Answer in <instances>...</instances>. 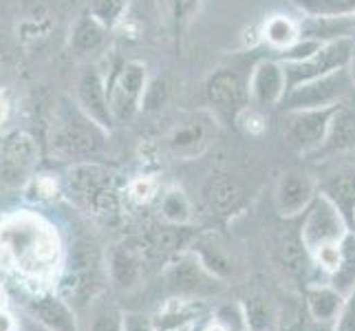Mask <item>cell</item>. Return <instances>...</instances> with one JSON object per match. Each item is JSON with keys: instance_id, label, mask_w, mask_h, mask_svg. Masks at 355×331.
<instances>
[{"instance_id": "1", "label": "cell", "mask_w": 355, "mask_h": 331, "mask_svg": "<svg viewBox=\"0 0 355 331\" xmlns=\"http://www.w3.org/2000/svg\"><path fill=\"white\" fill-rule=\"evenodd\" d=\"M108 130L91 119L71 97H60L53 108L46 139L58 159H91L106 146Z\"/></svg>"}, {"instance_id": "2", "label": "cell", "mask_w": 355, "mask_h": 331, "mask_svg": "<svg viewBox=\"0 0 355 331\" xmlns=\"http://www.w3.org/2000/svg\"><path fill=\"white\" fill-rule=\"evenodd\" d=\"M164 280L175 298L203 300L223 289V278L212 274L192 250L173 256L164 267Z\"/></svg>"}, {"instance_id": "3", "label": "cell", "mask_w": 355, "mask_h": 331, "mask_svg": "<svg viewBox=\"0 0 355 331\" xmlns=\"http://www.w3.org/2000/svg\"><path fill=\"white\" fill-rule=\"evenodd\" d=\"M353 56H355V38L353 35L322 42V46L318 49V51H313L309 58L298 60V62H285L283 65L285 78H287V91L296 89L298 84L324 78V76H329V73H336L340 69L351 67Z\"/></svg>"}, {"instance_id": "4", "label": "cell", "mask_w": 355, "mask_h": 331, "mask_svg": "<svg viewBox=\"0 0 355 331\" xmlns=\"http://www.w3.org/2000/svg\"><path fill=\"white\" fill-rule=\"evenodd\" d=\"M355 89L351 69H340L324 78L298 84L283 97L285 110H307V108H329L347 100L349 91Z\"/></svg>"}, {"instance_id": "5", "label": "cell", "mask_w": 355, "mask_h": 331, "mask_svg": "<svg viewBox=\"0 0 355 331\" xmlns=\"http://www.w3.org/2000/svg\"><path fill=\"white\" fill-rule=\"evenodd\" d=\"M146 89H148V69L144 62L128 60L115 71V76L108 80V100L115 121H128L139 113Z\"/></svg>"}, {"instance_id": "6", "label": "cell", "mask_w": 355, "mask_h": 331, "mask_svg": "<svg viewBox=\"0 0 355 331\" xmlns=\"http://www.w3.org/2000/svg\"><path fill=\"white\" fill-rule=\"evenodd\" d=\"M338 106V104H336ZM336 106L329 108H307V110H285L283 117V142L291 151L311 155L322 146L329 121Z\"/></svg>"}, {"instance_id": "7", "label": "cell", "mask_w": 355, "mask_h": 331, "mask_svg": "<svg viewBox=\"0 0 355 331\" xmlns=\"http://www.w3.org/2000/svg\"><path fill=\"white\" fill-rule=\"evenodd\" d=\"M347 235H349L347 219L342 217V212L322 192H318V197L309 205V210L302 214V223H300V237L304 245H307L309 254L320 250L322 245L340 243Z\"/></svg>"}, {"instance_id": "8", "label": "cell", "mask_w": 355, "mask_h": 331, "mask_svg": "<svg viewBox=\"0 0 355 331\" xmlns=\"http://www.w3.org/2000/svg\"><path fill=\"white\" fill-rule=\"evenodd\" d=\"M205 97L218 117L236 119L250 106V76L245 78L234 67L216 69L205 80Z\"/></svg>"}, {"instance_id": "9", "label": "cell", "mask_w": 355, "mask_h": 331, "mask_svg": "<svg viewBox=\"0 0 355 331\" xmlns=\"http://www.w3.org/2000/svg\"><path fill=\"white\" fill-rule=\"evenodd\" d=\"M155 248L148 239H128L115 245L108 254V274L111 280L121 289H135L146 274L150 259L155 256Z\"/></svg>"}, {"instance_id": "10", "label": "cell", "mask_w": 355, "mask_h": 331, "mask_svg": "<svg viewBox=\"0 0 355 331\" xmlns=\"http://www.w3.org/2000/svg\"><path fill=\"white\" fill-rule=\"evenodd\" d=\"M320 192V183L313 175L300 168H289L276 181L274 205L276 212L285 219L300 217L309 210V205Z\"/></svg>"}, {"instance_id": "11", "label": "cell", "mask_w": 355, "mask_h": 331, "mask_svg": "<svg viewBox=\"0 0 355 331\" xmlns=\"http://www.w3.org/2000/svg\"><path fill=\"white\" fill-rule=\"evenodd\" d=\"M76 102L102 128H113L115 115L111 108V100H108V82L104 80L100 67L91 65L80 73L76 84Z\"/></svg>"}, {"instance_id": "12", "label": "cell", "mask_w": 355, "mask_h": 331, "mask_svg": "<svg viewBox=\"0 0 355 331\" xmlns=\"http://www.w3.org/2000/svg\"><path fill=\"white\" fill-rule=\"evenodd\" d=\"M287 93L285 69L274 60H263L250 73V102L259 108L283 102Z\"/></svg>"}, {"instance_id": "13", "label": "cell", "mask_w": 355, "mask_h": 331, "mask_svg": "<svg viewBox=\"0 0 355 331\" xmlns=\"http://www.w3.org/2000/svg\"><path fill=\"white\" fill-rule=\"evenodd\" d=\"M38 144L27 133H11L3 144V175L11 181H18L29 173L38 159Z\"/></svg>"}, {"instance_id": "14", "label": "cell", "mask_w": 355, "mask_h": 331, "mask_svg": "<svg viewBox=\"0 0 355 331\" xmlns=\"http://www.w3.org/2000/svg\"><path fill=\"white\" fill-rule=\"evenodd\" d=\"M214 121L207 117H192L183 124L175 126L168 135V148L177 157H194L201 155L207 144H210V133H212Z\"/></svg>"}, {"instance_id": "15", "label": "cell", "mask_w": 355, "mask_h": 331, "mask_svg": "<svg viewBox=\"0 0 355 331\" xmlns=\"http://www.w3.org/2000/svg\"><path fill=\"white\" fill-rule=\"evenodd\" d=\"M355 148V104L340 102L329 121V130L318 153L322 155H340Z\"/></svg>"}, {"instance_id": "16", "label": "cell", "mask_w": 355, "mask_h": 331, "mask_svg": "<svg viewBox=\"0 0 355 331\" xmlns=\"http://www.w3.org/2000/svg\"><path fill=\"white\" fill-rule=\"evenodd\" d=\"M111 173L106 168H102L100 164H78L69 170V190L71 194L84 203L91 205L104 190L111 188Z\"/></svg>"}, {"instance_id": "17", "label": "cell", "mask_w": 355, "mask_h": 331, "mask_svg": "<svg viewBox=\"0 0 355 331\" xmlns=\"http://www.w3.org/2000/svg\"><path fill=\"white\" fill-rule=\"evenodd\" d=\"M33 323L49 331H80L76 314L62 296H40L29 305Z\"/></svg>"}, {"instance_id": "18", "label": "cell", "mask_w": 355, "mask_h": 331, "mask_svg": "<svg viewBox=\"0 0 355 331\" xmlns=\"http://www.w3.org/2000/svg\"><path fill=\"white\" fill-rule=\"evenodd\" d=\"M203 197L207 205L216 210L218 214H230L236 210L243 201V188L241 183L227 175V173H216L205 181L203 186Z\"/></svg>"}, {"instance_id": "19", "label": "cell", "mask_w": 355, "mask_h": 331, "mask_svg": "<svg viewBox=\"0 0 355 331\" xmlns=\"http://www.w3.org/2000/svg\"><path fill=\"white\" fill-rule=\"evenodd\" d=\"M320 192L342 212L349 226V221L355 212V166L340 168L338 173L329 175L320 183Z\"/></svg>"}, {"instance_id": "20", "label": "cell", "mask_w": 355, "mask_h": 331, "mask_svg": "<svg viewBox=\"0 0 355 331\" xmlns=\"http://www.w3.org/2000/svg\"><path fill=\"white\" fill-rule=\"evenodd\" d=\"M106 27L95 20L89 11L87 14H82L76 24L71 27V35H69V46L73 53L78 56H91L95 51H100L104 40H106Z\"/></svg>"}, {"instance_id": "21", "label": "cell", "mask_w": 355, "mask_h": 331, "mask_svg": "<svg viewBox=\"0 0 355 331\" xmlns=\"http://www.w3.org/2000/svg\"><path fill=\"white\" fill-rule=\"evenodd\" d=\"M345 298L347 296H342V294L329 283L311 285V287H307V294H304L307 309L313 321H318V323H336L342 305H345Z\"/></svg>"}, {"instance_id": "22", "label": "cell", "mask_w": 355, "mask_h": 331, "mask_svg": "<svg viewBox=\"0 0 355 331\" xmlns=\"http://www.w3.org/2000/svg\"><path fill=\"white\" fill-rule=\"evenodd\" d=\"M192 252L203 261V265L210 269L212 274H216L218 278H227L234 274V259L227 254L225 245L221 241H216L212 235H203L194 241Z\"/></svg>"}, {"instance_id": "23", "label": "cell", "mask_w": 355, "mask_h": 331, "mask_svg": "<svg viewBox=\"0 0 355 331\" xmlns=\"http://www.w3.org/2000/svg\"><path fill=\"white\" fill-rule=\"evenodd\" d=\"M278 256H280V263H283V267L289 274H293V276L307 274V267H309V263H313V259L300 237V228L293 232V235H285L280 239Z\"/></svg>"}, {"instance_id": "24", "label": "cell", "mask_w": 355, "mask_h": 331, "mask_svg": "<svg viewBox=\"0 0 355 331\" xmlns=\"http://www.w3.org/2000/svg\"><path fill=\"white\" fill-rule=\"evenodd\" d=\"M342 254H340V265L336 272L329 276V285L336 287L342 296H349L355 289V235H349L340 243Z\"/></svg>"}, {"instance_id": "25", "label": "cell", "mask_w": 355, "mask_h": 331, "mask_svg": "<svg viewBox=\"0 0 355 331\" xmlns=\"http://www.w3.org/2000/svg\"><path fill=\"white\" fill-rule=\"evenodd\" d=\"M159 212H162L164 221L170 226H188L192 219L190 199L181 188H170L164 192L162 201H159Z\"/></svg>"}, {"instance_id": "26", "label": "cell", "mask_w": 355, "mask_h": 331, "mask_svg": "<svg viewBox=\"0 0 355 331\" xmlns=\"http://www.w3.org/2000/svg\"><path fill=\"white\" fill-rule=\"evenodd\" d=\"M311 18H349L355 16V0H293Z\"/></svg>"}, {"instance_id": "27", "label": "cell", "mask_w": 355, "mask_h": 331, "mask_svg": "<svg viewBox=\"0 0 355 331\" xmlns=\"http://www.w3.org/2000/svg\"><path fill=\"white\" fill-rule=\"evenodd\" d=\"M263 35L269 44L278 49H287L296 40H300V24L293 22L289 16H272L265 22Z\"/></svg>"}, {"instance_id": "28", "label": "cell", "mask_w": 355, "mask_h": 331, "mask_svg": "<svg viewBox=\"0 0 355 331\" xmlns=\"http://www.w3.org/2000/svg\"><path fill=\"white\" fill-rule=\"evenodd\" d=\"M245 316H248V327L250 331H274L276 325V314L272 309L269 300L261 296H252L243 303Z\"/></svg>"}, {"instance_id": "29", "label": "cell", "mask_w": 355, "mask_h": 331, "mask_svg": "<svg viewBox=\"0 0 355 331\" xmlns=\"http://www.w3.org/2000/svg\"><path fill=\"white\" fill-rule=\"evenodd\" d=\"M87 331H124V314L113 303H95Z\"/></svg>"}, {"instance_id": "30", "label": "cell", "mask_w": 355, "mask_h": 331, "mask_svg": "<svg viewBox=\"0 0 355 331\" xmlns=\"http://www.w3.org/2000/svg\"><path fill=\"white\" fill-rule=\"evenodd\" d=\"M128 0H89V14L100 20L106 29H113L124 18Z\"/></svg>"}, {"instance_id": "31", "label": "cell", "mask_w": 355, "mask_h": 331, "mask_svg": "<svg viewBox=\"0 0 355 331\" xmlns=\"http://www.w3.org/2000/svg\"><path fill=\"white\" fill-rule=\"evenodd\" d=\"M214 321L225 331H250L243 303H225L214 312Z\"/></svg>"}, {"instance_id": "32", "label": "cell", "mask_w": 355, "mask_h": 331, "mask_svg": "<svg viewBox=\"0 0 355 331\" xmlns=\"http://www.w3.org/2000/svg\"><path fill=\"white\" fill-rule=\"evenodd\" d=\"M164 5H166L168 18L175 24V29L181 31L183 24H186L192 18L194 11H197L199 0H164Z\"/></svg>"}, {"instance_id": "33", "label": "cell", "mask_w": 355, "mask_h": 331, "mask_svg": "<svg viewBox=\"0 0 355 331\" xmlns=\"http://www.w3.org/2000/svg\"><path fill=\"white\" fill-rule=\"evenodd\" d=\"M166 102H168V82L162 78L148 82V89H146L144 102H141V110L155 113V110H162Z\"/></svg>"}, {"instance_id": "34", "label": "cell", "mask_w": 355, "mask_h": 331, "mask_svg": "<svg viewBox=\"0 0 355 331\" xmlns=\"http://www.w3.org/2000/svg\"><path fill=\"white\" fill-rule=\"evenodd\" d=\"M239 124L248 130L250 135H261L267 126V119L265 115L261 113V108L259 106H248V108H243L241 110V115L236 117Z\"/></svg>"}, {"instance_id": "35", "label": "cell", "mask_w": 355, "mask_h": 331, "mask_svg": "<svg viewBox=\"0 0 355 331\" xmlns=\"http://www.w3.org/2000/svg\"><path fill=\"white\" fill-rule=\"evenodd\" d=\"M334 331H355V289L345 298V305L336 318Z\"/></svg>"}, {"instance_id": "36", "label": "cell", "mask_w": 355, "mask_h": 331, "mask_svg": "<svg viewBox=\"0 0 355 331\" xmlns=\"http://www.w3.org/2000/svg\"><path fill=\"white\" fill-rule=\"evenodd\" d=\"M124 331H157L150 318L141 314H126L124 316Z\"/></svg>"}, {"instance_id": "37", "label": "cell", "mask_w": 355, "mask_h": 331, "mask_svg": "<svg viewBox=\"0 0 355 331\" xmlns=\"http://www.w3.org/2000/svg\"><path fill=\"white\" fill-rule=\"evenodd\" d=\"M153 192H155V183L150 179H146V177L132 181V186H130L132 199H137V201H148L153 197Z\"/></svg>"}, {"instance_id": "38", "label": "cell", "mask_w": 355, "mask_h": 331, "mask_svg": "<svg viewBox=\"0 0 355 331\" xmlns=\"http://www.w3.org/2000/svg\"><path fill=\"white\" fill-rule=\"evenodd\" d=\"M7 117H9V97L3 89H0V126L5 124Z\"/></svg>"}, {"instance_id": "39", "label": "cell", "mask_w": 355, "mask_h": 331, "mask_svg": "<svg viewBox=\"0 0 355 331\" xmlns=\"http://www.w3.org/2000/svg\"><path fill=\"white\" fill-rule=\"evenodd\" d=\"M0 331H16V325H14V318H11L7 312L0 309Z\"/></svg>"}, {"instance_id": "40", "label": "cell", "mask_w": 355, "mask_h": 331, "mask_svg": "<svg viewBox=\"0 0 355 331\" xmlns=\"http://www.w3.org/2000/svg\"><path fill=\"white\" fill-rule=\"evenodd\" d=\"M27 331H49V329L40 327L38 323H29V329H27Z\"/></svg>"}, {"instance_id": "41", "label": "cell", "mask_w": 355, "mask_h": 331, "mask_svg": "<svg viewBox=\"0 0 355 331\" xmlns=\"http://www.w3.org/2000/svg\"><path fill=\"white\" fill-rule=\"evenodd\" d=\"M349 232H353V235H355V212H353V217L349 221Z\"/></svg>"}, {"instance_id": "42", "label": "cell", "mask_w": 355, "mask_h": 331, "mask_svg": "<svg viewBox=\"0 0 355 331\" xmlns=\"http://www.w3.org/2000/svg\"><path fill=\"white\" fill-rule=\"evenodd\" d=\"M351 76H353V82H355V56H353V60H351Z\"/></svg>"}, {"instance_id": "43", "label": "cell", "mask_w": 355, "mask_h": 331, "mask_svg": "<svg viewBox=\"0 0 355 331\" xmlns=\"http://www.w3.org/2000/svg\"><path fill=\"white\" fill-rule=\"evenodd\" d=\"M5 307V294H0V309Z\"/></svg>"}]
</instances>
